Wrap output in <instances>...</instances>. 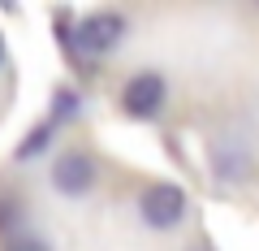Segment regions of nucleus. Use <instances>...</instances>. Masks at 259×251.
<instances>
[{
	"mask_svg": "<svg viewBox=\"0 0 259 251\" xmlns=\"http://www.w3.org/2000/svg\"><path fill=\"white\" fill-rule=\"evenodd\" d=\"M121 35H125V18H121V13H91V18L78 26L74 44L82 48V52H112V48L121 44Z\"/></svg>",
	"mask_w": 259,
	"mask_h": 251,
	"instance_id": "nucleus-4",
	"label": "nucleus"
},
{
	"mask_svg": "<svg viewBox=\"0 0 259 251\" xmlns=\"http://www.w3.org/2000/svg\"><path fill=\"white\" fill-rule=\"evenodd\" d=\"M52 186L61 195H87L95 186V160L87 152H61V160L52 169Z\"/></svg>",
	"mask_w": 259,
	"mask_h": 251,
	"instance_id": "nucleus-3",
	"label": "nucleus"
},
{
	"mask_svg": "<svg viewBox=\"0 0 259 251\" xmlns=\"http://www.w3.org/2000/svg\"><path fill=\"white\" fill-rule=\"evenodd\" d=\"M5 251H48V242L35 238V234H18V238L5 242Z\"/></svg>",
	"mask_w": 259,
	"mask_h": 251,
	"instance_id": "nucleus-6",
	"label": "nucleus"
},
{
	"mask_svg": "<svg viewBox=\"0 0 259 251\" xmlns=\"http://www.w3.org/2000/svg\"><path fill=\"white\" fill-rule=\"evenodd\" d=\"M48 134H52V126H39V130H35V134H30V139H26V143H22V148H18V156L26 160V156H35V152H44Z\"/></svg>",
	"mask_w": 259,
	"mask_h": 251,
	"instance_id": "nucleus-5",
	"label": "nucleus"
},
{
	"mask_svg": "<svg viewBox=\"0 0 259 251\" xmlns=\"http://www.w3.org/2000/svg\"><path fill=\"white\" fill-rule=\"evenodd\" d=\"M139 212L151 230H173L186 217V191L177 182H151L139 195Z\"/></svg>",
	"mask_w": 259,
	"mask_h": 251,
	"instance_id": "nucleus-1",
	"label": "nucleus"
},
{
	"mask_svg": "<svg viewBox=\"0 0 259 251\" xmlns=\"http://www.w3.org/2000/svg\"><path fill=\"white\" fill-rule=\"evenodd\" d=\"M0 65H5V39H0Z\"/></svg>",
	"mask_w": 259,
	"mask_h": 251,
	"instance_id": "nucleus-8",
	"label": "nucleus"
},
{
	"mask_svg": "<svg viewBox=\"0 0 259 251\" xmlns=\"http://www.w3.org/2000/svg\"><path fill=\"white\" fill-rule=\"evenodd\" d=\"M74 109H78V95L74 91H61V95H56V113H61V117H69Z\"/></svg>",
	"mask_w": 259,
	"mask_h": 251,
	"instance_id": "nucleus-7",
	"label": "nucleus"
},
{
	"mask_svg": "<svg viewBox=\"0 0 259 251\" xmlns=\"http://www.w3.org/2000/svg\"><path fill=\"white\" fill-rule=\"evenodd\" d=\"M168 87L164 78L156 74V69H143V74H134L125 83V91H121V109L130 113V117H156L160 104H164Z\"/></svg>",
	"mask_w": 259,
	"mask_h": 251,
	"instance_id": "nucleus-2",
	"label": "nucleus"
}]
</instances>
